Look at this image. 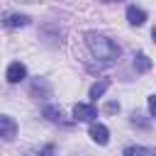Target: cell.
I'll return each instance as SVG.
<instances>
[{"instance_id":"cell-4","label":"cell","mask_w":156,"mask_h":156,"mask_svg":"<svg viewBox=\"0 0 156 156\" xmlns=\"http://www.w3.org/2000/svg\"><path fill=\"white\" fill-rule=\"evenodd\" d=\"M5 78H7V83H20V80H24L27 78V66L22 63V61H12L10 66H7V73H5Z\"/></svg>"},{"instance_id":"cell-9","label":"cell","mask_w":156,"mask_h":156,"mask_svg":"<svg viewBox=\"0 0 156 156\" xmlns=\"http://www.w3.org/2000/svg\"><path fill=\"white\" fill-rule=\"evenodd\" d=\"M110 88V78H100V80H95L93 85H90V90H88V95L93 98V100H98V98H102L105 95V90Z\"/></svg>"},{"instance_id":"cell-3","label":"cell","mask_w":156,"mask_h":156,"mask_svg":"<svg viewBox=\"0 0 156 156\" xmlns=\"http://www.w3.org/2000/svg\"><path fill=\"white\" fill-rule=\"evenodd\" d=\"M15 136H17V122L10 115H0V139L12 141Z\"/></svg>"},{"instance_id":"cell-8","label":"cell","mask_w":156,"mask_h":156,"mask_svg":"<svg viewBox=\"0 0 156 156\" xmlns=\"http://www.w3.org/2000/svg\"><path fill=\"white\" fill-rule=\"evenodd\" d=\"M2 24L10 27V29H15V27H27V24H29V17H27V15H17V12H12V15H7V17L2 20Z\"/></svg>"},{"instance_id":"cell-7","label":"cell","mask_w":156,"mask_h":156,"mask_svg":"<svg viewBox=\"0 0 156 156\" xmlns=\"http://www.w3.org/2000/svg\"><path fill=\"white\" fill-rule=\"evenodd\" d=\"M29 93H32L34 98H39V95H41V98H49V95H51V85H49V83H46L44 78H37V80L32 83Z\"/></svg>"},{"instance_id":"cell-11","label":"cell","mask_w":156,"mask_h":156,"mask_svg":"<svg viewBox=\"0 0 156 156\" xmlns=\"http://www.w3.org/2000/svg\"><path fill=\"white\" fill-rule=\"evenodd\" d=\"M44 117H46L49 122H61V117H63V115H61V110H58V107L46 105V107H44Z\"/></svg>"},{"instance_id":"cell-5","label":"cell","mask_w":156,"mask_h":156,"mask_svg":"<svg viewBox=\"0 0 156 156\" xmlns=\"http://www.w3.org/2000/svg\"><path fill=\"white\" fill-rule=\"evenodd\" d=\"M73 117H76L78 122H90V119H95V117H98V107H95V105L78 102V105L73 107Z\"/></svg>"},{"instance_id":"cell-15","label":"cell","mask_w":156,"mask_h":156,"mask_svg":"<svg viewBox=\"0 0 156 156\" xmlns=\"http://www.w3.org/2000/svg\"><path fill=\"white\" fill-rule=\"evenodd\" d=\"M107 2H122V0H107Z\"/></svg>"},{"instance_id":"cell-6","label":"cell","mask_w":156,"mask_h":156,"mask_svg":"<svg viewBox=\"0 0 156 156\" xmlns=\"http://www.w3.org/2000/svg\"><path fill=\"white\" fill-rule=\"evenodd\" d=\"M127 22H129L132 27H141V24L146 22V12H144L141 7H136V5H129V7H127Z\"/></svg>"},{"instance_id":"cell-2","label":"cell","mask_w":156,"mask_h":156,"mask_svg":"<svg viewBox=\"0 0 156 156\" xmlns=\"http://www.w3.org/2000/svg\"><path fill=\"white\" fill-rule=\"evenodd\" d=\"M88 134H90V139H93L95 144H100V146H105V144L110 141V132H107V127L100 124V122H95V119H90V129H88Z\"/></svg>"},{"instance_id":"cell-13","label":"cell","mask_w":156,"mask_h":156,"mask_svg":"<svg viewBox=\"0 0 156 156\" xmlns=\"http://www.w3.org/2000/svg\"><path fill=\"white\" fill-rule=\"evenodd\" d=\"M146 102H149V115H151V117H156V98H154V95H149V100H146Z\"/></svg>"},{"instance_id":"cell-12","label":"cell","mask_w":156,"mask_h":156,"mask_svg":"<svg viewBox=\"0 0 156 156\" xmlns=\"http://www.w3.org/2000/svg\"><path fill=\"white\" fill-rule=\"evenodd\" d=\"M124 154L127 156H154V149H146V146H127L124 149Z\"/></svg>"},{"instance_id":"cell-1","label":"cell","mask_w":156,"mask_h":156,"mask_svg":"<svg viewBox=\"0 0 156 156\" xmlns=\"http://www.w3.org/2000/svg\"><path fill=\"white\" fill-rule=\"evenodd\" d=\"M85 44H88L90 54H93L98 61H102V63H112V61L119 58V54H122V49H119L117 41H112L110 37L98 34V32H88V34H85Z\"/></svg>"},{"instance_id":"cell-10","label":"cell","mask_w":156,"mask_h":156,"mask_svg":"<svg viewBox=\"0 0 156 156\" xmlns=\"http://www.w3.org/2000/svg\"><path fill=\"white\" fill-rule=\"evenodd\" d=\"M134 68H136L139 73H146V71L151 68V58H149L146 54H141V51L134 54Z\"/></svg>"},{"instance_id":"cell-14","label":"cell","mask_w":156,"mask_h":156,"mask_svg":"<svg viewBox=\"0 0 156 156\" xmlns=\"http://www.w3.org/2000/svg\"><path fill=\"white\" fill-rule=\"evenodd\" d=\"M105 112H110V115H112V112H119V102H115V100H110V102L105 105Z\"/></svg>"}]
</instances>
